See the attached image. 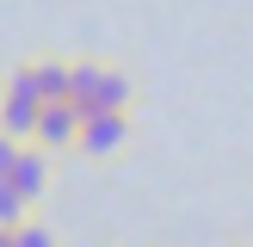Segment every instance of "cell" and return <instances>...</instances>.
<instances>
[{
    "label": "cell",
    "mask_w": 253,
    "mask_h": 247,
    "mask_svg": "<svg viewBox=\"0 0 253 247\" xmlns=\"http://www.w3.org/2000/svg\"><path fill=\"white\" fill-rule=\"evenodd\" d=\"M74 105L86 111H130L136 105V81L124 68H111V62H74Z\"/></svg>",
    "instance_id": "6da1fadb"
},
{
    "label": "cell",
    "mask_w": 253,
    "mask_h": 247,
    "mask_svg": "<svg viewBox=\"0 0 253 247\" xmlns=\"http://www.w3.org/2000/svg\"><path fill=\"white\" fill-rule=\"evenodd\" d=\"M37 118H43V93H37V81H31V62H19V68H6V81H0V130L19 136V142H31Z\"/></svg>",
    "instance_id": "7a4b0ae2"
},
{
    "label": "cell",
    "mask_w": 253,
    "mask_h": 247,
    "mask_svg": "<svg viewBox=\"0 0 253 247\" xmlns=\"http://www.w3.org/2000/svg\"><path fill=\"white\" fill-rule=\"evenodd\" d=\"M130 142H136V118H130V111H86L81 136H74V155L99 167V161H118Z\"/></svg>",
    "instance_id": "3957f363"
},
{
    "label": "cell",
    "mask_w": 253,
    "mask_h": 247,
    "mask_svg": "<svg viewBox=\"0 0 253 247\" xmlns=\"http://www.w3.org/2000/svg\"><path fill=\"white\" fill-rule=\"evenodd\" d=\"M74 136H81V105H74V99H56V105H43L31 142L49 148V155H74Z\"/></svg>",
    "instance_id": "277c9868"
},
{
    "label": "cell",
    "mask_w": 253,
    "mask_h": 247,
    "mask_svg": "<svg viewBox=\"0 0 253 247\" xmlns=\"http://www.w3.org/2000/svg\"><path fill=\"white\" fill-rule=\"evenodd\" d=\"M31 81H37V93H43V105H56V99L74 93V62H62V56H31Z\"/></svg>",
    "instance_id": "5b68a950"
},
{
    "label": "cell",
    "mask_w": 253,
    "mask_h": 247,
    "mask_svg": "<svg viewBox=\"0 0 253 247\" xmlns=\"http://www.w3.org/2000/svg\"><path fill=\"white\" fill-rule=\"evenodd\" d=\"M49 161H56V155H49V148H37V142H25V155H19V167H12V185H19V192L31 198V204H37V198L49 192Z\"/></svg>",
    "instance_id": "8992f818"
},
{
    "label": "cell",
    "mask_w": 253,
    "mask_h": 247,
    "mask_svg": "<svg viewBox=\"0 0 253 247\" xmlns=\"http://www.w3.org/2000/svg\"><path fill=\"white\" fill-rule=\"evenodd\" d=\"M25 216H31V198H25L12 179H0V229H19Z\"/></svg>",
    "instance_id": "52a82bcc"
},
{
    "label": "cell",
    "mask_w": 253,
    "mask_h": 247,
    "mask_svg": "<svg viewBox=\"0 0 253 247\" xmlns=\"http://www.w3.org/2000/svg\"><path fill=\"white\" fill-rule=\"evenodd\" d=\"M12 247H56V229L37 222V216H25L19 229H12Z\"/></svg>",
    "instance_id": "ba28073f"
},
{
    "label": "cell",
    "mask_w": 253,
    "mask_h": 247,
    "mask_svg": "<svg viewBox=\"0 0 253 247\" xmlns=\"http://www.w3.org/2000/svg\"><path fill=\"white\" fill-rule=\"evenodd\" d=\"M222 247H253V241H222Z\"/></svg>",
    "instance_id": "9c48e42d"
}]
</instances>
